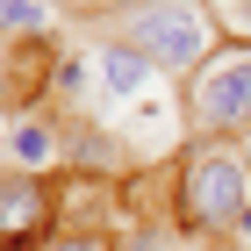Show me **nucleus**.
Here are the masks:
<instances>
[{"mask_svg": "<svg viewBox=\"0 0 251 251\" xmlns=\"http://www.w3.org/2000/svg\"><path fill=\"white\" fill-rule=\"evenodd\" d=\"M251 208V158L244 144L187 136L173 158V215L187 237H230L237 215Z\"/></svg>", "mask_w": 251, "mask_h": 251, "instance_id": "f257e3e1", "label": "nucleus"}, {"mask_svg": "<svg viewBox=\"0 0 251 251\" xmlns=\"http://www.w3.org/2000/svg\"><path fill=\"white\" fill-rule=\"evenodd\" d=\"M179 129L215 136V144H244L251 136V43H223L179 86Z\"/></svg>", "mask_w": 251, "mask_h": 251, "instance_id": "f03ea898", "label": "nucleus"}, {"mask_svg": "<svg viewBox=\"0 0 251 251\" xmlns=\"http://www.w3.org/2000/svg\"><path fill=\"white\" fill-rule=\"evenodd\" d=\"M115 43L144 50L158 72L194 79L215 50H223V29H215V15L201 7V0H158V7H144V15H122L115 22Z\"/></svg>", "mask_w": 251, "mask_h": 251, "instance_id": "7ed1b4c3", "label": "nucleus"}, {"mask_svg": "<svg viewBox=\"0 0 251 251\" xmlns=\"http://www.w3.org/2000/svg\"><path fill=\"white\" fill-rule=\"evenodd\" d=\"M58 215H65V201H58L50 179L15 173V165L0 173V251H43L50 237L65 230Z\"/></svg>", "mask_w": 251, "mask_h": 251, "instance_id": "20e7f679", "label": "nucleus"}, {"mask_svg": "<svg viewBox=\"0 0 251 251\" xmlns=\"http://www.w3.org/2000/svg\"><path fill=\"white\" fill-rule=\"evenodd\" d=\"M94 94H100V108H144L158 94V65L144 50H129V43L108 36L94 50Z\"/></svg>", "mask_w": 251, "mask_h": 251, "instance_id": "39448f33", "label": "nucleus"}, {"mask_svg": "<svg viewBox=\"0 0 251 251\" xmlns=\"http://www.w3.org/2000/svg\"><path fill=\"white\" fill-rule=\"evenodd\" d=\"M72 151L58 129H50V115H15V129H7V165L15 173H36V179H50V165Z\"/></svg>", "mask_w": 251, "mask_h": 251, "instance_id": "423d86ee", "label": "nucleus"}, {"mask_svg": "<svg viewBox=\"0 0 251 251\" xmlns=\"http://www.w3.org/2000/svg\"><path fill=\"white\" fill-rule=\"evenodd\" d=\"M50 0H0V43H43Z\"/></svg>", "mask_w": 251, "mask_h": 251, "instance_id": "0eeeda50", "label": "nucleus"}, {"mask_svg": "<svg viewBox=\"0 0 251 251\" xmlns=\"http://www.w3.org/2000/svg\"><path fill=\"white\" fill-rule=\"evenodd\" d=\"M223 29V43H251V0H201Z\"/></svg>", "mask_w": 251, "mask_h": 251, "instance_id": "6e6552de", "label": "nucleus"}, {"mask_svg": "<svg viewBox=\"0 0 251 251\" xmlns=\"http://www.w3.org/2000/svg\"><path fill=\"white\" fill-rule=\"evenodd\" d=\"M58 7H72V15H144V7H158V0H58Z\"/></svg>", "mask_w": 251, "mask_h": 251, "instance_id": "1a4fd4ad", "label": "nucleus"}, {"mask_svg": "<svg viewBox=\"0 0 251 251\" xmlns=\"http://www.w3.org/2000/svg\"><path fill=\"white\" fill-rule=\"evenodd\" d=\"M43 251H115V244H108L100 230H58V237H50Z\"/></svg>", "mask_w": 251, "mask_h": 251, "instance_id": "9d476101", "label": "nucleus"}, {"mask_svg": "<svg viewBox=\"0 0 251 251\" xmlns=\"http://www.w3.org/2000/svg\"><path fill=\"white\" fill-rule=\"evenodd\" d=\"M230 237H237V244H251V208L237 215V230H230Z\"/></svg>", "mask_w": 251, "mask_h": 251, "instance_id": "9b49d317", "label": "nucleus"}, {"mask_svg": "<svg viewBox=\"0 0 251 251\" xmlns=\"http://www.w3.org/2000/svg\"><path fill=\"white\" fill-rule=\"evenodd\" d=\"M244 158H251V136H244Z\"/></svg>", "mask_w": 251, "mask_h": 251, "instance_id": "f8f14e48", "label": "nucleus"}, {"mask_svg": "<svg viewBox=\"0 0 251 251\" xmlns=\"http://www.w3.org/2000/svg\"><path fill=\"white\" fill-rule=\"evenodd\" d=\"M144 251H151V244H144Z\"/></svg>", "mask_w": 251, "mask_h": 251, "instance_id": "ddd939ff", "label": "nucleus"}]
</instances>
